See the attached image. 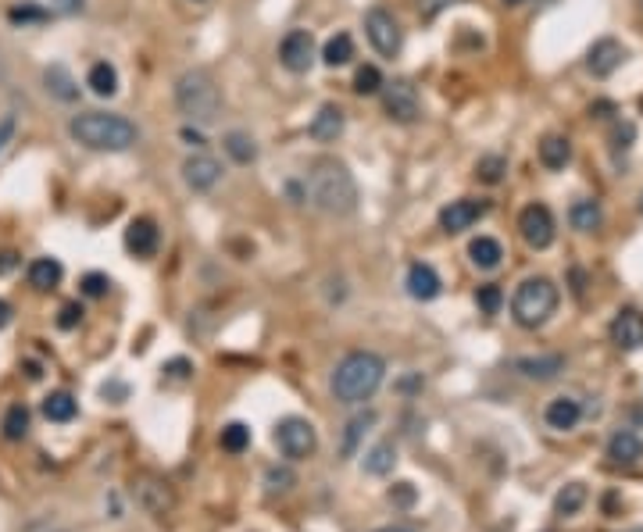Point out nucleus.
<instances>
[{
    "mask_svg": "<svg viewBox=\"0 0 643 532\" xmlns=\"http://www.w3.org/2000/svg\"><path fill=\"white\" fill-rule=\"evenodd\" d=\"M379 90H382V72H379L375 64H361L357 75H354V93L372 97V93H379Z\"/></svg>",
    "mask_w": 643,
    "mask_h": 532,
    "instance_id": "37",
    "label": "nucleus"
},
{
    "mask_svg": "<svg viewBox=\"0 0 643 532\" xmlns=\"http://www.w3.org/2000/svg\"><path fill=\"white\" fill-rule=\"evenodd\" d=\"M468 258H472V265L476 268H497L501 265V258H504V251H501V244L493 240V236H479V240H472L468 244Z\"/></svg>",
    "mask_w": 643,
    "mask_h": 532,
    "instance_id": "29",
    "label": "nucleus"
},
{
    "mask_svg": "<svg viewBox=\"0 0 643 532\" xmlns=\"http://www.w3.org/2000/svg\"><path fill=\"white\" fill-rule=\"evenodd\" d=\"M558 311V286L544 275L526 279L511 296V314L522 329H540Z\"/></svg>",
    "mask_w": 643,
    "mask_h": 532,
    "instance_id": "5",
    "label": "nucleus"
},
{
    "mask_svg": "<svg viewBox=\"0 0 643 532\" xmlns=\"http://www.w3.org/2000/svg\"><path fill=\"white\" fill-rule=\"evenodd\" d=\"M14 129H18V118H14V115H4V118H0V154H4L7 143L14 140Z\"/></svg>",
    "mask_w": 643,
    "mask_h": 532,
    "instance_id": "43",
    "label": "nucleus"
},
{
    "mask_svg": "<svg viewBox=\"0 0 643 532\" xmlns=\"http://www.w3.org/2000/svg\"><path fill=\"white\" fill-rule=\"evenodd\" d=\"M382 107H386V115L393 118V122H400V125H407V122H415L418 118V111H422V104H418V90L407 82V79H393V82H382Z\"/></svg>",
    "mask_w": 643,
    "mask_h": 532,
    "instance_id": "9",
    "label": "nucleus"
},
{
    "mask_svg": "<svg viewBox=\"0 0 643 532\" xmlns=\"http://www.w3.org/2000/svg\"><path fill=\"white\" fill-rule=\"evenodd\" d=\"M390 501H397V504H411V501H415V493H411V486H407V483H400V486H397V493H390Z\"/></svg>",
    "mask_w": 643,
    "mask_h": 532,
    "instance_id": "48",
    "label": "nucleus"
},
{
    "mask_svg": "<svg viewBox=\"0 0 643 532\" xmlns=\"http://www.w3.org/2000/svg\"><path fill=\"white\" fill-rule=\"evenodd\" d=\"M79 322H82V307H79V304H64L61 314H57V325H61V329H75Z\"/></svg>",
    "mask_w": 643,
    "mask_h": 532,
    "instance_id": "42",
    "label": "nucleus"
},
{
    "mask_svg": "<svg viewBox=\"0 0 643 532\" xmlns=\"http://www.w3.org/2000/svg\"><path fill=\"white\" fill-rule=\"evenodd\" d=\"M111 289V279L104 275V271H90L86 279H82V293L86 296H104Z\"/></svg>",
    "mask_w": 643,
    "mask_h": 532,
    "instance_id": "41",
    "label": "nucleus"
},
{
    "mask_svg": "<svg viewBox=\"0 0 643 532\" xmlns=\"http://www.w3.org/2000/svg\"><path fill=\"white\" fill-rule=\"evenodd\" d=\"M140 504L150 511V515H165V511H172V504H176V497H172V490H168V483H158V479H140Z\"/></svg>",
    "mask_w": 643,
    "mask_h": 532,
    "instance_id": "21",
    "label": "nucleus"
},
{
    "mask_svg": "<svg viewBox=\"0 0 643 532\" xmlns=\"http://www.w3.org/2000/svg\"><path fill=\"white\" fill-rule=\"evenodd\" d=\"M375 532H411V529H397V526H390V529H375Z\"/></svg>",
    "mask_w": 643,
    "mask_h": 532,
    "instance_id": "50",
    "label": "nucleus"
},
{
    "mask_svg": "<svg viewBox=\"0 0 643 532\" xmlns=\"http://www.w3.org/2000/svg\"><path fill=\"white\" fill-rule=\"evenodd\" d=\"M279 61H283V68L294 72V75L308 72V68L315 64V36H312L308 29L287 32L283 43H279Z\"/></svg>",
    "mask_w": 643,
    "mask_h": 532,
    "instance_id": "10",
    "label": "nucleus"
},
{
    "mask_svg": "<svg viewBox=\"0 0 643 532\" xmlns=\"http://www.w3.org/2000/svg\"><path fill=\"white\" fill-rule=\"evenodd\" d=\"M219 443H222V450H229V454H244V450L251 447V429H247L244 422H233V425L222 429Z\"/></svg>",
    "mask_w": 643,
    "mask_h": 532,
    "instance_id": "34",
    "label": "nucleus"
},
{
    "mask_svg": "<svg viewBox=\"0 0 643 532\" xmlns=\"http://www.w3.org/2000/svg\"><path fill=\"white\" fill-rule=\"evenodd\" d=\"M226 154L236 161V165H251L254 158H258V147H254V140L247 136V133H226Z\"/></svg>",
    "mask_w": 643,
    "mask_h": 532,
    "instance_id": "31",
    "label": "nucleus"
},
{
    "mask_svg": "<svg viewBox=\"0 0 643 532\" xmlns=\"http://www.w3.org/2000/svg\"><path fill=\"white\" fill-rule=\"evenodd\" d=\"M179 136H183V140H186V143H190V147H197V150H204V136H201V133H197V129H190V125H186V129H183V133H179Z\"/></svg>",
    "mask_w": 643,
    "mask_h": 532,
    "instance_id": "47",
    "label": "nucleus"
},
{
    "mask_svg": "<svg viewBox=\"0 0 643 532\" xmlns=\"http://www.w3.org/2000/svg\"><path fill=\"white\" fill-rule=\"evenodd\" d=\"M47 18H50V11L36 7V4H18V7L7 11V21H11V25H39V21H47Z\"/></svg>",
    "mask_w": 643,
    "mask_h": 532,
    "instance_id": "38",
    "label": "nucleus"
},
{
    "mask_svg": "<svg viewBox=\"0 0 643 532\" xmlns=\"http://www.w3.org/2000/svg\"><path fill=\"white\" fill-rule=\"evenodd\" d=\"M504 4H508V7H515V4H522V0H504Z\"/></svg>",
    "mask_w": 643,
    "mask_h": 532,
    "instance_id": "51",
    "label": "nucleus"
},
{
    "mask_svg": "<svg viewBox=\"0 0 643 532\" xmlns=\"http://www.w3.org/2000/svg\"><path fill=\"white\" fill-rule=\"evenodd\" d=\"M308 197L312 204L325 215H350L357 208V183L350 176V168L336 158H319L308 168Z\"/></svg>",
    "mask_w": 643,
    "mask_h": 532,
    "instance_id": "1",
    "label": "nucleus"
},
{
    "mask_svg": "<svg viewBox=\"0 0 643 532\" xmlns=\"http://www.w3.org/2000/svg\"><path fill=\"white\" fill-rule=\"evenodd\" d=\"M219 179H222V165H219L211 154H193V158L183 161V183H186L193 193L215 190Z\"/></svg>",
    "mask_w": 643,
    "mask_h": 532,
    "instance_id": "12",
    "label": "nucleus"
},
{
    "mask_svg": "<svg viewBox=\"0 0 643 532\" xmlns=\"http://www.w3.org/2000/svg\"><path fill=\"white\" fill-rule=\"evenodd\" d=\"M515 368H519L526 379L547 382V379H554L558 372H565V357H558V354H547V357H519Z\"/></svg>",
    "mask_w": 643,
    "mask_h": 532,
    "instance_id": "22",
    "label": "nucleus"
},
{
    "mask_svg": "<svg viewBox=\"0 0 643 532\" xmlns=\"http://www.w3.org/2000/svg\"><path fill=\"white\" fill-rule=\"evenodd\" d=\"M25 433H29V408H25V404H11L7 415H4V436L14 443V440H21Z\"/></svg>",
    "mask_w": 643,
    "mask_h": 532,
    "instance_id": "33",
    "label": "nucleus"
},
{
    "mask_svg": "<svg viewBox=\"0 0 643 532\" xmlns=\"http://www.w3.org/2000/svg\"><path fill=\"white\" fill-rule=\"evenodd\" d=\"M375 425V411H361V415H354L350 422H347V433H343V458H354V450H357V443H361V436L368 433Z\"/></svg>",
    "mask_w": 643,
    "mask_h": 532,
    "instance_id": "30",
    "label": "nucleus"
},
{
    "mask_svg": "<svg viewBox=\"0 0 643 532\" xmlns=\"http://www.w3.org/2000/svg\"><path fill=\"white\" fill-rule=\"evenodd\" d=\"M540 161H544V168H551V172L565 168V165L572 161V143H569V136H544V143H540Z\"/></svg>",
    "mask_w": 643,
    "mask_h": 532,
    "instance_id": "23",
    "label": "nucleus"
},
{
    "mask_svg": "<svg viewBox=\"0 0 643 532\" xmlns=\"http://www.w3.org/2000/svg\"><path fill=\"white\" fill-rule=\"evenodd\" d=\"M569 222H572V229H579V233H594V229H601L604 211H601L597 201H576L572 211H569Z\"/></svg>",
    "mask_w": 643,
    "mask_h": 532,
    "instance_id": "24",
    "label": "nucleus"
},
{
    "mask_svg": "<svg viewBox=\"0 0 643 532\" xmlns=\"http://www.w3.org/2000/svg\"><path fill=\"white\" fill-rule=\"evenodd\" d=\"M364 36H368V43H372L382 57H397L400 47H404V29H400V21H397L386 7H372V11L364 14Z\"/></svg>",
    "mask_w": 643,
    "mask_h": 532,
    "instance_id": "7",
    "label": "nucleus"
},
{
    "mask_svg": "<svg viewBox=\"0 0 643 532\" xmlns=\"http://www.w3.org/2000/svg\"><path fill=\"white\" fill-rule=\"evenodd\" d=\"M393 461H397L393 443H379V447H372V450L364 454V472H368V476H390V472H393Z\"/></svg>",
    "mask_w": 643,
    "mask_h": 532,
    "instance_id": "32",
    "label": "nucleus"
},
{
    "mask_svg": "<svg viewBox=\"0 0 643 532\" xmlns=\"http://www.w3.org/2000/svg\"><path fill=\"white\" fill-rule=\"evenodd\" d=\"M86 86H90L97 97H115V93H118V72H115V64L97 61V64L90 68V75H86Z\"/></svg>",
    "mask_w": 643,
    "mask_h": 532,
    "instance_id": "26",
    "label": "nucleus"
},
{
    "mask_svg": "<svg viewBox=\"0 0 643 532\" xmlns=\"http://www.w3.org/2000/svg\"><path fill=\"white\" fill-rule=\"evenodd\" d=\"M350 57H354V39H350L347 32H336V36L325 39L322 61H325L329 68H343V64H350Z\"/></svg>",
    "mask_w": 643,
    "mask_h": 532,
    "instance_id": "25",
    "label": "nucleus"
},
{
    "mask_svg": "<svg viewBox=\"0 0 643 532\" xmlns=\"http://www.w3.org/2000/svg\"><path fill=\"white\" fill-rule=\"evenodd\" d=\"M504 172H508V161H504L501 154H486V158L476 161V176H479L483 183H490V186H497V183L504 179Z\"/></svg>",
    "mask_w": 643,
    "mask_h": 532,
    "instance_id": "36",
    "label": "nucleus"
},
{
    "mask_svg": "<svg viewBox=\"0 0 643 532\" xmlns=\"http://www.w3.org/2000/svg\"><path fill=\"white\" fill-rule=\"evenodd\" d=\"M486 211H490V204H486V201H476V197L450 201V204L440 211V229H443V233H465V229H472Z\"/></svg>",
    "mask_w": 643,
    "mask_h": 532,
    "instance_id": "11",
    "label": "nucleus"
},
{
    "mask_svg": "<svg viewBox=\"0 0 643 532\" xmlns=\"http://www.w3.org/2000/svg\"><path fill=\"white\" fill-rule=\"evenodd\" d=\"M382 375H386V361L372 350H354L347 354L336 372H332V393L336 400L343 404H364L379 386H382Z\"/></svg>",
    "mask_w": 643,
    "mask_h": 532,
    "instance_id": "3",
    "label": "nucleus"
},
{
    "mask_svg": "<svg viewBox=\"0 0 643 532\" xmlns=\"http://www.w3.org/2000/svg\"><path fill=\"white\" fill-rule=\"evenodd\" d=\"M7 322H11V304H7V300H0V329H4Z\"/></svg>",
    "mask_w": 643,
    "mask_h": 532,
    "instance_id": "49",
    "label": "nucleus"
},
{
    "mask_svg": "<svg viewBox=\"0 0 643 532\" xmlns=\"http://www.w3.org/2000/svg\"><path fill=\"white\" fill-rule=\"evenodd\" d=\"M68 136L75 143H82L86 150H107V154H122L140 140V129L111 111H82L68 122Z\"/></svg>",
    "mask_w": 643,
    "mask_h": 532,
    "instance_id": "2",
    "label": "nucleus"
},
{
    "mask_svg": "<svg viewBox=\"0 0 643 532\" xmlns=\"http://www.w3.org/2000/svg\"><path fill=\"white\" fill-rule=\"evenodd\" d=\"M608 458H612V465H637L643 458V440L637 433H630V429H619L612 440H608Z\"/></svg>",
    "mask_w": 643,
    "mask_h": 532,
    "instance_id": "19",
    "label": "nucleus"
},
{
    "mask_svg": "<svg viewBox=\"0 0 643 532\" xmlns=\"http://www.w3.org/2000/svg\"><path fill=\"white\" fill-rule=\"evenodd\" d=\"M158 247H161V233H158L154 219H133L125 229V251L147 262L158 254Z\"/></svg>",
    "mask_w": 643,
    "mask_h": 532,
    "instance_id": "14",
    "label": "nucleus"
},
{
    "mask_svg": "<svg viewBox=\"0 0 643 532\" xmlns=\"http://www.w3.org/2000/svg\"><path fill=\"white\" fill-rule=\"evenodd\" d=\"M544 418H547V425H551V429L569 433V429H576V425H579L583 408H579V400H576V397H554V400L547 404Z\"/></svg>",
    "mask_w": 643,
    "mask_h": 532,
    "instance_id": "18",
    "label": "nucleus"
},
{
    "mask_svg": "<svg viewBox=\"0 0 643 532\" xmlns=\"http://www.w3.org/2000/svg\"><path fill=\"white\" fill-rule=\"evenodd\" d=\"M583 504H587V486H583V483H569V486L558 493V501H554L558 515H576Z\"/></svg>",
    "mask_w": 643,
    "mask_h": 532,
    "instance_id": "35",
    "label": "nucleus"
},
{
    "mask_svg": "<svg viewBox=\"0 0 643 532\" xmlns=\"http://www.w3.org/2000/svg\"><path fill=\"white\" fill-rule=\"evenodd\" d=\"M43 415H47L50 422L64 425V422H72V418L79 415V404H75V397H72V393L57 390V393H50V397L43 400Z\"/></svg>",
    "mask_w": 643,
    "mask_h": 532,
    "instance_id": "27",
    "label": "nucleus"
},
{
    "mask_svg": "<svg viewBox=\"0 0 643 532\" xmlns=\"http://www.w3.org/2000/svg\"><path fill=\"white\" fill-rule=\"evenodd\" d=\"M176 104L190 122L211 125L219 118V111H222V93H219L211 72H204V68L183 72L179 82H176Z\"/></svg>",
    "mask_w": 643,
    "mask_h": 532,
    "instance_id": "4",
    "label": "nucleus"
},
{
    "mask_svg": "<svg viewBox=\"0 0 643 532\" xmlns=\"http://www.w3.org/2000/svg\"><path fill=\"white\" fill-rule=\"evenodd\" d=\"M519 233H522V240H526L533 251H547V247L554 244V236H558V226H554L551 208H547V204H529V208H522V215H519Z\"/></svg>",
    "mask_w": 643,
    "mask_h": 532,
    "instance_id": "8",
    "label": "nucleus"
},
{
    "mask_svg": "<svg viewBox=\"0 0 643 532\" xmlns=\"http://www.w3.org/2000/svg\"><path fill=\"white\" fill-rule=\"evenodd\" d=\"M633 532H643V529H633Z\"/></svg>",
    "mask_w": 643,
    "mask_h": 532,
    "instance_id": "52",
    "label": "nucleus"
},
{
    "mask_svg": "<svg viewBox=\"0 0 643 532\" xmlns=\"http://www.w3.org/2000/svg\"><path fill=\"white\" fill-rule=\"evenodd\" d=\"M265 483H269V493H287L294 486V472L290 468H269Z\"/></svg>",
    "mask_w": 643,
    "mask_h": 532,
    "instance_id": "40",
    "label": "nucleus"
},
{
    "mask_svg": "<svg viewBox=\"0 0 643 532\" xmlns=\"http://www.w3.org/2000/svg\"><path fill=\"white\" fill-rule=\"evenodd\" d=\"M14 268H18V254L14 251H0V275H7Z\"/></svg>",
    "mask_w": 643,
    "mask_h": 532,
    "instance_id": "46",
    "label": "nucleus"
},
{
    "mask_svg": "<svg viewBox=\"0 0 643 532\" xmlns=\"http://www.w3.org/2000/svg\"><path fill=\"white\" fill-rule=\"evenodd\" d=\"M608 332H612V343H615V347H622V350H640L643 347V311H637V307L619 311Z\"/></svg>",
    "mask_w": 643,
    "mask_h": 532,
    "instance_id": "15",
    "label": "nucleus"
},
{
    "mask_svg": "<svg viewBox=\"0 0 643 532\" xmlns=\"http://www.w3.org/2000/svg\"><path fill=\"white\" fill-rule=\"evenodd\" d=\"M476 304H479V311H483V314H497V311H501V304H504L501 286H493V282L479 286V289H476Z\"/></svg>",
    "mask_w": 643,
    "mask_h": 532,
    "instance_id": "39",
    "label": "nucleus"
},
{
    "mask_svg": "<svg viewBox=\"0 0 643 532\" xmlns=\"http://www.w3.org/2000/svg\"><path fill=\"white\" fill-rule=\"evenodd\" d=\"M622 61H626V47H622L619 39H612V36L597 39V43L590 47V54H587V68H590V75H597V79H608Z\"/></svg>",
    "mask_w": 643,
    "mask_h": 532,
    "instance_id": "13",
    "label": "nucleus"
},
{
    "mask_svg": "<svg viewBox=\"0 0 643 532\" xmlns=\"http://www.w3.org/2000/svg\"><path fill=\"white\" fill-rule=\"evenodd\" d=\"M43 82H47V93L57 97L61 104L79 100V86H75V79H72V72L64 64H47L43 68Z\"/></svg>",
    "mask_w": 643,
    "mask_h": 532,
    "instance_id": "20",
    "label": "nucleus"
},
{
    "mask_svg": "<svg viewBox=\"0 0 643 532\" xmlns=\"http://www.w3.org/2000/svg\"><path fill=\"white\" fill-rule=\"evenodd\" d=\"M190 372H193V365H190L186 357H176V361L165 365V375H168V379H186Z\"/></svg>",
    "mask_w": 643,
    "mask_h": 532,
    "instance_id": "44",
    "label": "nucleus"
},
{
    "mask_svg": "<svg viewBox=\"0 0 643 532\" xmlns=\"http://www.w3.org/2000/svg\"><path fill=\"white\" fill-rule=\"evenodd\" d=\"M404 286H407V293L415 296V300H433V296H440V275H436V268L425 265V262H415V265L407 268V279H404Z\"/></svg>",
    "mask_w": 643,
    "mask_h": 532,
    "instance_id": "16",
    "label": "nucleus"
},
{
    "mask_svg": "<svg viewBox=\"0 0 643 532\" xmlns=\"http://www.w3.org/2000/svg\"><path fill=\"white\" fill-rule=\"evenodd\" d=\"M343 125H347L343 111H339L336 104H322L319 115H315L312 125H308V133H312V140H319V143H336V140L343 136Z\"/></svg>",
    "mask_w": 643,
    "mask_h": 532,
    "instance_id": "17",
    "label": "nucleus"
},
{
    "mask_svg": "<svg viewBox=\"0 0 643 532\" xmlns=\"http://www.w3.org/2000/svg\"><path fill=\"white\" fill-rule=\"evenodd\" d=\"M276 447L283 450V458L290 461H304L315 454L319 447V436H315V425L308 418H283L276 425Z\"/></svg>",
    "mask_w": 643,
    "mask_h": 532,
    "instance_id": "6",
    "label": "nucleus"
},
{
    "mask_svg": "<svg viewBox=\"0 0 643 532\" xmlns=\"http://www.w3.org/2000/svg\"><path fill=\"white\" fill-rule=\"evenodd\" d=\"M50 7H54L57 14H79V11L86 7V0H50Z\"/></svg>",
    "mask_w": 643,
    "mask_h": 532,
    "instance_id": "45",
    "label": "nucleus"
},
{
    "mask_svg": "<svg viewBox=\"0 0 643 532\" xmlns=\"http://www.w3.org/2000/svg\"><path fill=\"white\" fill-rule=\"evenodd\" d=\"M61 275H64V268L57 258H36L32 265H29V282L36 286V289H54L57 282H61Z\"/></svg>",
    "mask_w": 643,
    "mask_h": 532,
    "instance_id": "28",
    "label": "nucleus"
}]
</instances>
